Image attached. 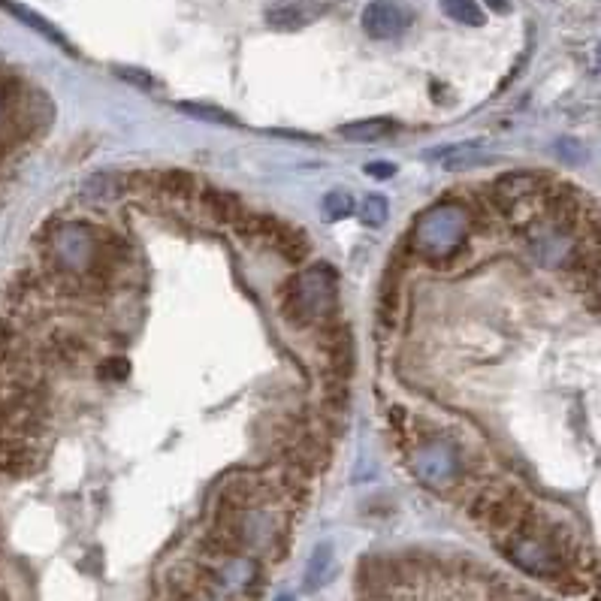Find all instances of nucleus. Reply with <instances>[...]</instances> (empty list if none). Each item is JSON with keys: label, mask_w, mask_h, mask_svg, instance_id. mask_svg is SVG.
<instances>
[{"label": "nucleus", "mask_w": 601, "mask_h": 601, "mask_svg": "<svg viewBox=\"0 0 601 601\" xmlns=\"http://www.w3.org/2000/svg\"><path fill=\"white\" fill-rule=\"evenodd\" d=\"M463 236H466V212H463V206L441 203V206L429 209L417 221V227L411 233V242L426 257H444V254L460 248Z\"/></svg>", "instance_id": "nucleus-3"}, {"label": "nucleus", "mask_w": 601, "mask_h": 601, "mask_svg": "<svg viewBox=\"0 0 601 601\" xmlns=\"http://www.w3.org/2000/svg\"><path fill=\"white\" fill-rule=\"evenodd\" d=\"M441 10H444L450 19H454V22L469 25V28H481V25L487 22L484 10L475 4V0H441Z\"/></svg>", "instance_id": "nucleus-16"}, {"label": "nucleus", "mask_w": 601, "mask_h": 601, "mask_svg": "<svg viewBox=\"0 0 601 601\" xmlns=\"http://www.w3.org/2000/svg\"><path fill=\"white\" fill-rule=\"evenodd\" d=\"M393 133H396L393 118H363V121H351V124L339 127V136L348 142H381Z\"/></svg>", "instance_id": "nucleus-13"}, {"label": "nucleus", "mask_w": 601, "mask_h": 601, "mask_svg": "<svg viewBox=\"0 0 601 601\" xmlns=\"http://www.w3.org/2000/svg\"><path fill=\"white\" fill-rule=\"evenodd\" d=\"M360 218L366 227H384L387 218H390V206L381 194H369L360 206Z\"/></svg>", "instance_id": "nucleus-18"}, {"label": "nucleus", "mask_w": 601, "mask_h": 601, "mask_svg": "<svg viewBox=\"0 0 601 601\" xmlns=\"http://www.w3.org/2000/svg\"><path fill=\"white\" fill-rule=\"evenodd\" d=\"M278 309L296 330L318 327L321 321L339 315V275L327 263L293 275L278 293Z\"/></svg>", "instance_id": "nucleus-1"}, {"label": "nucleus", "mask_w": 601, "mask_h": 601, "mask_svg": "<svg viewBox=\"0 0 601 601\" xmlns=\"http://www.w3.org/2000/svg\"><path fill=\"white\" fill-rule=\"evenodd\" d=\"M366 176H375V179H393V176H396V164H387V161L366 164Z\"/></svg>", "instance_id": "nucleus-23"}, {"label": "nucleus", "mask_w": 601, "mask_h": 601, "mask_svg": "<svg viewBox=\"0 0 601 601\" xmlns=\"http://www.w3.org/2000/svg\"><path fill=\"white\" fill-rule=\"evenodd\" d=\"M124 188H127V182L118 173H94L79 188V197H82V203H115L124 194Z\"/></svg>", "instance_id": "nucleus-12"}, {"label": "nucleus", "mask_w": 601, "mask_h": 601, "mask_svg": "<svg viewBox=\"0 0 601 601\" xmlns=\"http://www.w3.org/2000/svg\"><path fill=\"white\" fill-rule=\"evenodd\" d=\"M478 164H484V158L481 155H472V152H450V158L444 161V167L447 170H472V167H478Z\"/></svg>", "instance_id": "nucleus-22"}, {"label": "nucleus", "mask_w": 601, "mask_h": 601, "mask_svg": "<svg viewBox=\"0 0 601 601\" xmlns=\"http://www.w3.org/2000/svg\"><path fill=\"white\" fill-rule=\"evenodd\" d=\"M487 4H490L496 13H508V4H505V0H487Z\"/></svg>", "instance_id": "nucleus-24"}, {"label": "nucleus", "mask_w": 601, "mask_h": 601, "mask_svg": "<svg viewBox=\"0 0 601 601\" xmlns=\"http://www.w3.org/2000/svg\"><path fill=\"white\" fill-rule=\"evenodd\" d=\"M324 209V218L327 221H342L348 215H354V197L348 191H330L321 203Z\"/></svg>", "instance_id": "nucleus-17"}, {"label": "nucleus", "mask_w": 601, "mask_h": 601, "mask_svg": "<svg viewBox=\"0 0 601 601\" xmlns=\"http://www.w3.org/2000/svg\"><path fill=\"white\" fill-rule=\"evenodd\" d=\"M115 76H121L124 82H130V85H136V88H155L152 73L136 70V67H115Z\"/></svg>", "instance_id": "nucleus-21"}, {"label": "nucleus", "mask_w": 601, "mask_h": 601, "mask_svg": "<svg viewBox=\"0 0 601 601\" xmlns=\"http://www.w3.org/2000/svg\"><path fill=\"white\" fill-rule=\"evenodd\" d=\"M360 25L372 40H393L408 28V13L396 0H372L360 16Z\"/></svg>", "instance_id": "nucleus-8"}, {"label": "nucleus", "mask_w": 601, "mask_h": 601, "mask_svg": "<svg viewBox=\"0 0 601 601\" xmlns=\"http://www.w3.org/2000/svg\"><path fill=\"white\" fill-rule=\"evenodd\" d=\"M200 206L203 212L215 221V224H227V227H236L242 218H245V203L230 194V191H215V188H203L200 194Z\"/></svg>", "instance_id": "nucleus-10"}, {"label": "nucleus", "mask_w": 601, "mask_h": 601, "mask_svg": "<svg viewBox=\"0 0 601 601\" xmlns=\"http://www.w3.org/2000/svg\"><path fill=\"white\" fill-rule=\"evenodd\" d=\"M266 22L272 28H281V31H293V28H303L306 25V16H299L293 7H284V10H272L266 16Z\"/></svg>", "instance_id": "nucleus-19"}, {"label": "nucleus", "mask_w": 601, "mask_h": 601, "mask_svg": "<svg viewBox=\"0 0 601 601\" xmlns=\"http://www.w3.org/2000/svg\"><path fill=\"white\" fill-rule=\"evenodd\" d=\"M275 601H293V595H287V592H284V595H278Z\"/></svg>", "instance_id": "nucleus-25"}, {"label": "nucleus", "mask_w": 601, "mask_h": 601, "mask_svg": "<svg viewBox=\"0 0 601 601\" xmlns=\"http://www.w3.org/2000/svg\"><path fill=\"white\" fill-rule=\"evenodd\" d=\"M0 7H4L7 13H13L19 22H25L28 28H34L40 37H46V40H52V43H58L61 49H67V52H73L70 49V43H67V37L52 25V22H46L43 16H37L34 10H28V7H22V4H16V0H0Z\"/></svg>", "instance_id": "nucleus-14"}, {"label": "nucleus", "mask_w": 601, "mask_h": 601, "mask_svg": "<svg viewBox=\"0 0 601 601\" xmlns=\"http://www.w3.org/2000/svg\"><path fill=\"white\" fill-rule=\"evenodd\" d=\"M88 354H91L88 339L70 327H55L43 342V360L58 369H76L85 363Z\"/></svg>", "instance_id": "nucleus-7"}, {"label": "nucleus", "mask_w": 601, "mask_h": 601, "mask_svg": "<svg viewBox=\"0 0 601 601\" xmlns=\"http://www.w3.org/2000/svg\"><path fill=\"white\" fill-rule=\"evenodd\" d=\"M97 375L103 381H121L127 378V360L124 357H106L100 366H97Z\"/></svg>", "instance_id": "nucleus-20"}, {"label": "nucleus", "mask_w": 601, "mask_h": 601, "mask_svg": "<svg viewBox=\"0 0 601 601\" xmlns=\"http://www.w3.org/2000/svg\"><path fill=\"white\" fill-rule=\"evenodd\" d=\"M40 469H43V454H40L37 441L10 435V432L0 435V475L22 481V478L37 475Z\"/></svg>", "instance_id": "nucleus-6"}, {"label": "nucleus", "mask_w": 601, "mask_h": 601, "mask_svg": "<svg viewBox=\"0 0 601 601\" xmlns=\"http://www.w3.org/2000/svg\"><path fill=\"white\" fill-rule=\"evenodd\" d=\"M339 565H336V547L330 541H321L312 556H309V565H306V589L315 592L321 586H327L333 577H336Z\"/></svg>", "instance_id": "nucleus-11"}, {"label": "nucleus", "mask_w": 601, "mask_h": 601, "mask_svg": "<svg viewBox=\"0 0 601 601\" xmlns=\"http://www.w3.org/2000/svg\"><path fill=\"white\" fill-rule=\"evenodd\" d=\"M176 109L188 118H197V121H206V124H224V127H236V115H230L227 109L215 106V103H197V100H182L176 103Z\"/></svg>", "instance_id": "nucleus-15"}, {"label": "nucleus", "mask_w": 601, "mask_h": 601, "mask_svg": "<svg viewBox=\"0 0 601 601\" xmlns=\"http://www.w3.org/2000/svg\"><path fill=\"white\" fill-rule=\"evenodd\" d=\"M550 188L553 179L547 173H508L490 185L487 203L499 215L514 218L520 209H541V200L550 194Z\"/></svg>", "instance_id": "nucleus-4"}, {"label": "nucleus", "mask_w": 601, "mask_h": 601, "mask_svg": "<svg viewBox=\"0 0 601 601\" xmlns=\"http://www.w3.org/2000/svg\"><path fill=\"white\" fill-rule=\"evenodd\" d=\"M469 514L496 535V541H502L505 535L517 532L523 526V520L532 514V505L514 490V487H484L475 493V499L469 502Z\"/></svg>", "instance_id": "nucleus-2"}, {"label": "nucleus", "mask_w": 601, "mask_h": 601, "mask_svg": "<svg viewBox=\"0 0 601 601\" xmlns=\"http://www.w3.org/2000/svg\"><path fill=\"white\" fill-rule=\"evenodd\" d=\"M263 245H269L272 251H278L293 266H299V263L309 257V239H306V233L299 230V227H293V224H287V221H278V218H272Z\"/></svg>", "instance_id": "nucleus-9"}, {"label": "nucleus", "mask_w": 601, "mask_h": 601, "mask_svg": "<svg viewBox=\"0 0 601 601\" xmlns=\"http://www.w3.org/2000/svg\"><path fill=\"white\" fill-rule=\"evenodd\" d=\"M139 182L148 185V194L158 197L161 203H173V206H191L200 203L203 194V182L188 173V170H164V173H139Z\"/></svg>", "instance_id": "nucleus-5"}]
</instances>
